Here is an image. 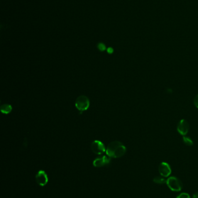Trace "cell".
<instances>
[{
    "mask_svg": "<svg viewBox=\"0 0 198 198\" xmlns=\"http://www.w3.org/2000/svg\"><path fill=\"white\" fill-rule=\"evenodd\" d=\"M75 105L77 110L81 114L83 111L87 110L90 106V100L88 98L84 95H81L77 98L75 102Z\"/></svg>",
    "mask_w": 198,
    "mask_h": 198,
    "instance_id": "3",
    "label": "cell"
},
{
    "mask_svg": "<svg viewBox=\"0 0 198 198\" xmlns=\"http://www.w3.org/2000/svg\"><path fill=\"white\" fill-rule=\"evenodd\" d=\"M0 108H1V111L2 112V113L5 114H9L12 110L11 105L9 104H7L2 105L0 107Z\"/></svg>",
    "mask_w": 198,
    "mask_h": 198,
    "instance_id": "9",
    "label": "cell"
},
{
    "mask_svg": "<svg viewBox=\"0 0 198 198\" xmlns=\"http://www.w3.org/2000/svg\"><path fill=\"white\" fill-rule=\"evenodd\" d=\"M167 180H165L163 176H156L153 178V182L158 184H164L166 183Z\"/></svg>",
    "mask_w": 198,
    "mask_h": 198,
    "instance_id": "10",
    "label": "cell"
},
{
    "mask_svg": "<svg viewBox=\"0 0 198 198\" xmlns=\"http://www.w3.org/2000/svg\"><path fill=\"white\" fill-rule=\"evenodd\" d=\"M91 148L94 154L101 155L105 152L106 148L104 144L99 140H95L91 143Z\"/></svg>",
    "mask_w": 198,
    "mask_h": 198,
    "instance_id": "4",
    "label": "cell"
},
{
    "mask_svg": "<svg viewBox=\"0 0 198 198\" xmlns=\"http://www.w3.org/2000/svg\"><path fill=\"white\" fill-rule=\"evenodd\" d=\"M193 198H198V192H196L195 193L193 194Z\"/></svg>",
    "mask_w": 198,
    "mask_h": 198,
    "instance_id": "16",
    "label": "cell"
},
{
    "mask_svg": "<svg viewBox=\"0 0 198 198\" xmlns=\"http://www.w3.org/2000/svg\"><path fill=\"white\" fill-rule=\"evenodd\" d=\"M107 52L109 53H112L113 52V49L112 48H108L107 49Z\"/></svg>",
    "mask_w": 198,
    "mask_h": 198,
    "instance_id": "15",
    "label": "cell"
},
{
    "mask_svg": "<svg viewBox=\"0 0 198 198\" xmlns=\"http://www.w3.org/2000/svg\"><path fill=\"white\" fill-rule=\"evenodd\" d=\"M159 171L161 176L168 177L171 173V169L168 163L161 162L159 166Z\"/></svg>",
    "mask_w": 198,
    "mask_h": 198,
    "instance_id": "6",
    "label": "cell"
},
{
    "mask_svg": "<svg viewBox=\"0 0 198 198\" xmlns=\"http://www.w3.org/2000/svg\"><path fill=\"white\" fill-rule=\"evenodd\" d=\"M176 198H190V196L187 193H181L178 195Z\"/></svg>",
    "mask_w": 198,
    "mask_h": 198,
    "instance_id": "13",
    "label": "cell"
},
{
    "mask_svg": "<svg viewBox=\"0 0 198 198\" xmlns=\"http://www.w3.org/2000/svg\"><path fill=\"white\" fill-rule=\"evenodd\" d=\"M178 132L183 136H186L190 129V125L188 122L185 119H181L177 126Z\"/></svg>",
    "mask_w": 198,
    "mask_h": 198,
    "instance_id": "5",
    "label": "cell"
},
{
    "mask_svg": "<svg viewBox=\"0 0 198 198\" xmlns=\"http://www.w3.org/2000/svg\"><path fill=\"white\" fill-rule=\"evenodd\" d=\"M183 142L185 144H186L188 146H192L193 144L192 140L190 139V137H188L185 136H183Z\"/></svg>",
    "mask_w": 198,
    "mask_h": 198,
    "instance_id": "11",
    "label": "cell"
},
{
    "mask_svg": "<svg viewBox=\"0 0 198 198\" xmlns=\"http://www.w3.org/2000/svg\"><path fill=\"white\" fill-rule=\"evenodd\" d=\"M168 187L174 192H179L182 190L183 187V183L180 180L175 177H170L166 181Z\"/></svg>",
    "mask_w": 198,
    "mask_h": 198,
    "instance_id": "2",
    "label": "cell"
},
{
    "mask_svg": "<svg viewBox=\"0 0 198 198\" xmlns=\"http://www.w3.org/2000/svg\"><path fill=\"white\" fill-rule=\"evenodd\" d=\"M106 152L107 155L110 158H120L126 152V147L121 142L114 141L109 144L106 149Z\"/></svg>",
    "mask_w": 198,
    "mask_h": 198,
    "instance_id": "1",
    "label": "cell"
},
{
    "mask_svg": "<svg viewBox=\"0 0 198 198\" xmlns=\"http://www.w3.org/2000/svg\"><path fill=\"white\" fill-rule=\"evenodd\" d=\"M36 182L40 186H45L48 183V178L46 172L43 170H40L36 176Z\"/></svg>",
    "mask_w": 198,
    "mask_h": 198,
    "instance_id": "7",
    "label": "cell"
},
{
    "mask_svg": "<svg viewBox=\"0 0 198 198\" xmlns=\"http://www.w3.org/2000/svg\"><path fill=\"white\" fill-rule=\"evenodd\" d=\"M110 161V158L109 156H104L102 157L95 159L93 162V165L95 167L99 168L109 163Z\"/></svg>",
    "mask_w": 198,
    "mask_h": 198,
    "instance_id": "8",
    "label": "cell"
},
{
    "mask_svg": "<svg viewBox=\"0 0 198 198\" xmlns=\"http://www.w3.org/2000/svg\"><path fill=\"white\" fill-rule=\"evenodd\" d=\"M193 103H194V105L195 106L198 108V95L195 96V97L194 98V100H193Z\"/></svg>",
    "mask_w": 198,
    "mask_h": 198,
    "instance_id": "14",
    "label": "cell"
},
{
    "mask_svg": "<svg viewBox=\"0 0 198 198\" xmlns=\"http://www.w3.org/2000/svg\"><path fill=\"white\" fill-rule=\"evenodd\" d=\"M97 47L100 51H104L106 50V46L104 43H99L97 45Z\"/></svg>",
    "mask_w": 198,
    "mask_h": 198,
    "instance_id": "12",
    "label": "cell"
}]
</instances>
